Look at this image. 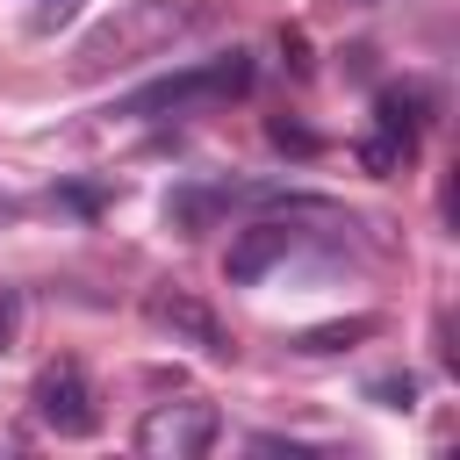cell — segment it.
Listing matches in <instances>:
<instances>
[{"label":"cell","mask_w":460,"mask_h":460,"mask_svg":"<svg viewBox=\"0 0 460 460\" xmlns=\"http://www.w3.org/2000/svg\"><path fill=\"white\" fill-rule=\"evenodd\" d=\"M208 7H187V0H122L108 22H93L72 50V79H101V72H122V65H144V58H165L187 29H201Z\"/></svg>","instance_id":"1"},{"label":"cell","mask_w":460,"mask_h":460,"mask_svg":"<svg viewBox=\"0 0 460 460\" xmlns=\"http://www.w3.org/2000/svg\"><path fill=\"white\" fill-rule=\"evenodd\" d=\"M252 86V58L244 50H223V58H201L172 79H151L122 101V115H201V108H223Z\"/></svg>","instance_id":"2"},{"label":"cell","mask_w":460,"mask_h":460,"mask_svg":"<svg viewBox=\"0 0 460 460\" xmlns=\"http://www.w3.org/2000/svg\"><path fill=\"white\" fill-rule=\"evenodd\" d=\"M137 453H151V460H201L216 438H223V410L208 402V395H180V402H151L144 417H137Z\"/></svg>","instance_id":"3"},{"label":"cell","mask_w":460,"mask_h":460,"mask_svg":"<svg viewBox=\"0 0 460 460\" xmlns=\"http://www.w3.org/2000/svg\"><path fill=\"white\" fill-rule=\"evenodd\" d=\"M29 410L58 438H93L101 431V388H93V374L79 359H50L36 374V388H29Z\"/></svg>","instance_id":"4"},{"label":"cell","mask_w":460,"mask_h":460,"mask_svg":"<svg viewBox=\"0 0 460 460\" xmlns=\"http://www.w3.org/2000/svg\"><path fill=\"white\" fill-rule=\"evenodd\" d=\"M144 316H151L172 345H194V352H208V359H230V352H237L230 323H223L201 295H187V288H172V280H158V288L144 295Z\"/></svg>","instance_id":"5"},{"label":"cell","mask_w":460,"mask_h":460,"mask_svg":"<svg viewBox=\"0 0 460 460\" xmlns=\"http://www.w3.org/2000/svg\"><path fill=\"white\" fill-rule=\"evenodd\" d=\"M288 252H302V230H295L288 216H259V223H244V230H237V244H230V259H223V273H230L237 288H252V280H266Z\"/></svg>","instance_id":"6"},{"label":"cell","mask_w":460,"mask_h":460,"mask_svg":"<svg viewBox=\"0 0 460 460\" xmlns=\"http://www.w3.org/2000/svg\"><path fill=\"white\" fill-rule=\"evenodd\" d=\"M431 86H381V101H374V129H388V137H402V144H417L424 137V122H431Z\"/></svg>","instance_id":"7"},{"label":"cell","mask_w":460,"mask_h":460,"mask_svg":"<svg viewBox=\"0 0 460 460\" xmlns=\"http://www.w3.org/2000/svg\"><path fill=\"white\" fill-rule=\"evenodd\" d=\"M359 338H381V316H345V323L295 331V338H288V352H302V359H323V352H345V345H359Z\"/></svg>","instance_id":"8"},{"label":"cell","mask_w":460,"mask_h":460,"mask_svg":"<svg viewBox=\"0 0 460 460\" xmlns=\"http://www.w3.org/2000/svg\"><path fill=\"white\" fill-rule=\"evenodd\" d=\"M165 216H172V230H208L216 216H230V187H180L172 201H165Z\"/></svg>","instance_id":"9"},{"label":"cell","mask_w":460,"mask_h":460,"mask_svg":"<svg viewBox=\"0 0 460 460\" xmlns=\"http://www.w3.org/2000/svg\"><path fill=\"white\" fill-rule=\"evenodd\" d=\"M352 151H359V165H367L374 180H388V172H402V165L417 158V144H402V137H388V129H367Z\"/></svg>","instance_id":"10"},{"label":"cell","mask_w":460,"mask_h":460,"mask_svg":"<svg viewBox=\"0 0 460 460\" xmlns=\"http://www.w3.org/2000/svg\"><path fill=\"white\" fill-rule=\"evenodd\" d=\"M367 402H381V410H410V402H417V381H410V374H381V381H367Z\"/></svg>","instance_id":"11"},{"label":"cell","mask_w":460,"mask_h":460,"mask_svg":"<svg viewBox=\"0 0 460 460\" xmlns=\"http://www.w3.org/2000/svg\"><path fill=\"white\" fill-rule=\"evenodd\" d=\"M22 345V288H7L0 280V359Z\"/></svg>","instance_id":"12"},{"label":"cell","mask_w":460,"mask_h":460,"mask_svg":"<svg viewBox=\"0 0 460 460\" xmlns=\"http://www.w3.org/2000/svg\"><path fill=\"white\" fill-rule=\"evenodd\" d=\"M266 137H273L280 151H295V158H316V137H309L302 122H288V115H273V122H266Z\"/></svg>","instance_id":"13"},{"label":"cell","mask_w":460,"mask_h":460,"mask_svg":"<svg viewBox=\"0 0 460 460\" xmlns=\"http://www.w3.org/2000/svg\"><path fill=\"white\" fill-rule=\"evenodd\" d=\"M352 7H374V0H352Z\"/></svg>","instance_id":"14"}]
</instances>
